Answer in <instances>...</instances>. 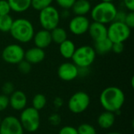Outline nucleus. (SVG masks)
Instances as JSON below:
<instances>
[{"mask_svg": "<svg viewBox=\"0 0 134 134\" xmlns=\"http://www.w3.org/2000/svg\"><path fill=\"white\" fill-rule=\"evenodd\" d=\"M90 24V21L86 16H75L71 19L68 27L72 34L82 35L88 32Z\"/></svg>", "mask_w": 134, "mask_h": 134, "instance_id": "obj_11", "label": "nucleus"}, {"mask_svg": "<svg viewBox=\"0 0 134 134\" xmlns=\"http://www.w3.org/2000/svg\"><path fill=\"white\" fill-rule=\"evenodd\" d=\"M17 65H18V69H19L20 72H21L23 74H27L31 71V64L24 59L23 60H21L19 64H17Z\"/></svg>", "mask_w": 134, "mask_h": 134, "instance_id": "obj_27", "label": "nucleus"}, {"mask_svg": "<svg viewBox=\"0 0 134 134\" xmlns=\"http://www.w3.org/2000/svg\"><path fill=\"white\" fill-rule=\"evenodd\" d=\"M101 2H112L113 0H101Z\"/></svg>", "mask_w": 134, "mask_h": 134, "instance_id": "obj_40", "label": "nucleus"}, {"mask_svg": "<svg viewBox=\"0 0 134 134\" xmlns=\"http://www.w3.org/2000/svg\"><path fill=\"white\" fill-rule=\"evenodd\" d=\"M75 49V43L69 39H66L59 45L60 53L65 59H71Z\"/></svg>", "mask_w": 134, "mask_h": 134, "instance_id": "obj_19", "label": "nucleus"}, {"mask_svg": "<svg viewBox=\"0 0 134 134\" xmlns=\"http://www.w3.org/2000/svg\"><path fill=\"white\" fill-rule=\"evenodd\" d=\"M24 130L15 116L9 115L2 119L0 123V134H24Z\"/></svg>", "mask_w": 134, "mask_h": 134, "instance_id": "obj_10", "label": "nucleus"}, {"mask_svg": "<svg viewBox=\"0 0 134 134\" xmlns=\"http://www.w3.org/2000/svg\"><path fill=\"white\" fill-rule=\"evenodd\" d=\"M38 19L42 29L50 31L59 25L60 14L54 6L49 5L39 11Z\"/></svg>", "mask_w": 134, "mask_h": 134, "instance_id": "obj_6", "label": "nucleus"}, {"mask_svg": "<svg viewBox=\"0 0 134 134\" xmlns=\"http://www.w3.org/2000/svg\"><path fill=\"white\" fill-rule=\"evenodd\" d=\"M46 57V53L44 49L38 47H31L24 52V60L29 62L31 64H37L43 61Z\"/></svg>", "mask_w": 134, "mask_h": 134, "instance_id": "obj_15", "label": "nucleus"}, {"mask_svg": "<svg viewBox=\"0 0 134 134\" xmlns=\"http://www.w3.org/2000/svg\"><path fill=\"white\" fill-rule=\"evenodd\" d=\"M117 11L113 2H100L91 9L90 13L93 21L107 24L115 20Z\"/></svg>", "mask_w": 134, "mask_h": 134, "instance_id": "obj_3", "label": "nucleus"}, {"mask_svg": "<svg viewBox=\"0 0 134 134\" xmlns=\"http://www.w3.org/2000/svg\"><path fill=\"white\" fill-rule=\"evenodd\" d=\"M57 4L64 9H69L72 7L75 0H55Z\"/></svg>", "mask_w": 134, "mask_h": 134, "instance_id": "obj_30", "label": "nucleus"}, {"mask_svg": "<svg viewBox=\"0 0 134 134\" xmlns=\"http://www.w3.org/2000/svg\"><path fill=\"white\" fill-rule=\"evenodd\" d=\"M24 49L18 44H9L2 52V60L10 64H17L24 59Z\"/></svg>", "mask_w": 134, "mask_h": 134, "instance_id": "obj_9", "label": "nucleus"}, {"mask_svg": "<svg viewBox=\"0 0 134 134\" xmlns=\"http://www.w3.org/2000/svg\"><path fill=\"white\" fill-rule=\"evenodd\" d=\"M9 105L15 111H22L27 106V96L21 90H14L9 97Z\"/></svg>", "mask_w": 134, "mask_h": 134, "instance_id": "obj_13", "label": "nucleus"}, {"mask_svg": "<svg viewBox=\"0 0 134 134\" xmlns=\"http://www.w3.org/2000/svg\"><path fill=\"white\" fill-rule=\"evenodd\" d=\"M49 121L53 125H57L58 123H60V116L58 115H52L49 117Z\"/></svg>", "mask_w": 134, "mask_h": 134, "instance_id": "obj_37", "label": "nucleus"}, {"mask_svg": "<svg viewBox=\"0 0 134 134\" xmlns=\"http://www.w3.org/2000/svg\"><path fill=\"white\" fill-rule=\"evenodd\" d=\"M49 134H53V133H49Z\"/></svg>", "mask_w": 134, "mask_h": 134, "instance_id": "obj_42", "label": "nucleus"}, {"mask_svg": "<svg viewBox=\"0 0 134 134\" xmlns=\"http://www.w3.org/2000/svg\"><path fill=\"white\" fill-rule=\"evenodd\" d=\"M58 134H79V133L76 128L71 126H66L60 130Z\"/></svg>", "mask_w": 134, "mask_h": 134, "instance_id": "obj_33", "label": "nucleus"}, {"mask_svg": "<svg viewBox=\"0 0 134 134\" xmlns=\"http://www.w3.org/2000/svg\"><path fill=\"white\" fill-rule=\"evenodd\" d=\"M9 33L16 41L20 43H27L32 40L35 29L30 20L25 18H18L13 20Z\"/></svg>", "mask_w": 134, "mask_h": 134, "instance_id": "obj_2", "label": "nucleus"}, {"mask_svg": "<svg viewBox=\"0 0 134 134\" xmlns=\"http://www.w3.org/2000/svg\"><path fill=\"white\" fill-rule=\"evenodd\" d=\"M11 11L7 0H0V16L8 15Z\"/></svg>", "mask_w": 134, "mask_h": 134, "instance_id": "obj_28", "label": "nucleus"}, {"mask_svg": "<svg viewBox=\"0 0 134 134\" xmlns=\"http://www.w3.org/2000/svg\"><path fill=\"white\" fill-rule=\"evenodd\" d=\"M96 52L90 46H82L75 49L71 57L73 63L78 68H89L96 59Z\"/></svg>", "mask_w": 134, "mask_h": 134, "instance_id": "obj_5", "label": "nucleus"}, {"mask_svg": "<svg viewBox=\"0 0 134 134\" xmlns=\"http://www.w3.org/2000/svg\"><path fill=\"white\" fill-rule=\"evenodd\" d=\"M46 103L47 100L46 96L42 93H38L32 99V108L39 111L45 108Z\"/></svg>", "mask_w": 134, "mask_h": 134, "instance_id": "obj_24", "label": "nucleus"}, {"mask_svg": "<svg viewBox=\"0 0 134 134\" xmlns=\"http://www.w3.org/2000/svg\"><path fill=\"white\" fill-rule=\"evenodd\" d=\"M100 103L105 111L116 114L120 111L125 103V94L117 86L107 87L100 95Z\"/></svg>", "mask_w": 134, "mask_h": 134, "instance_id": "obj_1", "label": "nucleus"}, {"mask_svg": "<svg viewBox=\"0 0 134 134\" xmlns=\"http://www.w3.org/2000/svg\"><path fill=\"white\" fill-rule=\"evenodd\" d=\"M1 121H2V119H1V117H0V123H1Z\"/></svg>", "mask_w": 134, "mask_h": 134, "instance_id": "obj_41", "label": "nucleus"}, {"mask_svg": "<svg viewBox=\"0 0 134 134\" xmlns=\"http://www.w3.org/2000/svg\"><path fill=\"white\" fill-rule=\"evenodd\" d=\"M50 35H51L52 42L58 45H60L61 42L68 39V34L66 30L59 26L50 31Z\"/></svg>", "mask_w": 134, "mask_h": 134, "instance_id": "obj_22", "label": "nucleus"}, {"mask_svg": "<svg viewBox=\"0 0 134 134\" xmlns=\"http://www.w3.org/2000/svg\"><path fill=\"white\" fill-rule=\"evenodd\" d=\"M131 35V29L123 22L113 21L108 27V38L113 42H124Z\"/></svg>", "mask_w": 134, "mask_h": 134, "instance_id": "obj_7", "label": "nucleus"}, {"mask_svg": "<svg viewBox=\"0 0 134 134\" xmlns=\"http://www.w3.org/2000/svg\"><path fill=\"white\" fill-rule=\"evenodd\" d=\"M90 104V97L84 91H79L74 93L69 99L68 108L74 114H81L84 112Z\"/></svg>", "mask_w": 134, "mask_h": 134, "instance_id": "obj_8", "label": "nucleus"}, {"mask_svg": "<svg viewBox=\"0 0 134 134\" xmlns=\"http://www.w3.org/2000/svg\"><path fill=\"white\" fill-rule=\"evenodd\" d=\"M59 78L65 82H70L79 76V68L72 62L61 64L57 69Z\"/></svg>", "mask_w": 134, "mask_h": 134, "instance_id": "obj_12", "label": "nucleus"}, {"mask_svg": "<svg viewBox=\"0 0 134 134\" xmlns=\"http://www.w3.org/2000/svg\"><path fill=\"white\" fill-rule=\"evenodd\" d=\"M106 134H122L121 133H118V132H111V133H108Z\"/></svg>", "mask_w": 134, "mask_h": 134, "instance_id": "obj_39", "label": "nucleus"}, {"mask_svg": "<svg viewBox=\"0 0 134 134\" xmlns=\"http://www.w3.org/2000/svg\"><path fill=\"white\" fill-rule=\"evenodd\" d=\"M124 50V44L122 42H115L112 44L111 51L115 53H121Z\"/></svg>", "mask_w": 134, "mask_h": 134, "instance_id": "obj_34", "label": "nucleus"}, {"mask_svg": "<svg viewBox=\"0 0 134 134\" xmlns=\"http://www.w3.org/2000/svg\"><path fill=\"white\" fill-rule=\"evenodd\" d=\"M88 32L94 42L108 38V27L105 24L93 21L90 24Z\"/></svg>", "mask_w": 134, "mask_h": 134, "instance_id": "obj_14", "label": "nucleus"}, {"mask_svg": "<svg viewBox=\"0 0 134 134\" xmlns=\"http://www.w3.org/2000/svg\"><path fill=\"white\" fill-rule=\"evenodd\" d=\"M126 16V12H124V11H117V13H116V16H115V18L114 21H119V22H123L124 23Z\"/></svg>", "mask_w": 134, "mask_h": 134, "instance_id": "obj_35", "label": "nucleus"}, {"mask_svg": "<svg viewBox=\"0 0 134 134\" xmlns=\"http://www.w3.org/2000/svg\"><path fill=\"white\" fill-rule=\"evenodd\" d=\"M2 90L3 92V94L9 97V95H11L14 92V86L11 82H6L3 84Z\"/></svg>", "mask_w": 134, "mask_h": 134, "instance_id": "obj_29", "label": "nucleus"}, {"mask_svg": "<svg viewBox=\"0 0 134 134\" xmlns=\"http://www.w3.org/2000/svg\"><path fill=\"white\" fill-rule=\"evenodd\" d=\"M112 44H113V42L108 38H106L102 40L94 42L93 49H94L96 53L104 55V54H106L111 51Z\"/></svg>", "mask_w": 134, "mask_h": 134, "instance_id": "obj_21", "label": "nucleus"}, {"mask_svg": "<svg viewBox=\"0 0 134 134\" xmlns=\"http://www.w3.org/2000/svg\"><path fill=\"white\" fill-rule=\"evenodd\" d=\"M115 122V114L111 111H104L102 112L98 119H97V123L98 126L104 130H108L111 128Z\"/></svg>", "mask_w": 134, "mask_h": 134, "instance_id": "obj_17", "label": "nucleus"}, {"mask_svg": "<svg viewBox=\"0 0 134 134\" xmlns=\"http://www.w3.org/2000/svg\"><path fill=\"white\" fill-rule=\"evenodd\" d=\"M126 9L130 11H134V0H123Z\"/></svg>", "mask_w": 134, "mask_h": 134, "instance_id": "obj_36", "label": "nucleus"}, {"mask_svg": "<svg viewBox=\"0 0 134 134\" xmlns=\"http://www.w3.org/2000/svg\"><path fill=\"white\" fill-rule=\"evenodd\" d=\"M79 134H97V130L95 127L88 123H82L81 124L78 129Z\"/></svg>", "mask_w": 134, "mask_h": 134, "instance_id": "obj_26", "label": "nucleus"}, {"mask_svg": "<svg viewBox=\"0 0 134 134\" xmlns=\"http://www.w3.org/2000/svg\"><path fill=\"white\" fill-rule=\"evenodd\" d=\"M53 0H31V7L35 10L40 11L51 5Z\"/></svg>", "mask_w": 134, "mask_h": 134, "instance_id": "obj_25", "label": "nucleus"}, {"mask_svg": "<svg viewBox=\"0 0 134 134\" xmlns=\"http://www.w3.org/2000/svg\"><path fill=\"white\" fill-rule=\"evenodd\" d=\"M32 39L34 40L35 46L42 49L47 48L52 43L50 31L45 29L39 30L38 31L35 33Z\"/></svg>", "mask_w": 134, "mask_h": 134, "instance_id": "obj_16", "label": "nucleus"}, {"mask_svg": "<svg viewBox=\"0 0 134 134\" xmlns=\"http://www.w3.org/2000/svg\"><path fill=\"white\" fill-rule=\"evenodd\" d=\"M11 10L16 13H23L31 5V0H7Z\"/></svg>", "mask_w": 134, "mask_h": 134, "instance_id": "obj_20", "label": "nucleus"}, {"mask_svg": "<svg viewBox=\"0 0 134 134\" xmlns=\"http://www.w3.org/2000/svg\"><path fill=\"white\" fill-rule=\"evenodd\" d=\"M19 120L24 130L29 133H35L40 126L39 111L32 107L25 108L21 111Z\"/></svg>", "mask_w": 134, "mask_h": 134, "instance_id": "obj_4", "label": "nucleus"}, {"mask_svg": "<svg viewBox=\"0 0 134 134\" xmlns=\"http://www.w3.org/2000/svg\"><path fill=\"white\" fill-rule=\"evenodd\" d=\"M9 105V97L5 94H0V112L5 111Z\"/></svg>", "mask_w": 134, "mask_h": 134, "instance_id": "obj_31", "label": "nucleus"}, {"mask_svg": "<svg viewBox=\"0 0 134 134\" xmlns=\"http://www.w3.org/2000/svg\"><path fill=\"white\" fill-rule=\"evenodd\" d=\"M57 99L58 102L55 101V105H56V106H57V108H60V106L62 105V104H63L62 99H61V98H60V97H57Z\"/></svg>", "mask_w": 134, "mask_h": 134, "instance_id": "obj_38", "label": "nucleus"}, {"mask_svg": "<svg viewBox=\"0 0 134 134\" xmlns=\"http://www.w3.org/2000/svg\"><path fill=\"white\" fill-rule=\"evenodd\" d=\"M124 23L130 28L134 27V13L133 11H130V13H126Z\"/></svg>", "mask_w": 134, "mask_h": 134, "instance_id": "obj_32", "label": "nucleus"}, {"mask_svg": "<svg viewBox=\"0 0 134 134\" xmlns=\"http://www.w3.org/2000/svg\"><path fill=\"white\" fill-rule=\"evenodd\" d=\"M13 22V19L9 14L0 16V31L4 33L9 32Z\"/></svg>", "mask_w": 134, "mask_h": 134, "instance_id": "obj_23", "label": "nucleus"}, {"mask_svg": "<svg viewBox=\"0 0 134 134\" xmlns=\"http://www.w3.org/2000/svg\"><path fill=\"white\" fill-rule=\"evenodd\" d=\"M71 9L75 16H86L90 12L92 6L88 0H75Z\"/></svg>", "mask_w": 134, "mask_h": 134, "instance_id": "obj_18", "label": "nucleus"}]
</instances>
